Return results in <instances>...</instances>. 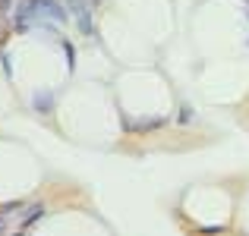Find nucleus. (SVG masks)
Here are the masks:
<instances>
[{
  "label": "nucleus",
  "instance_id": "f257e3e1",
  "mask_svg": "<svg viewBox=\"0 0 249 236\" xmlns=\"http://www.w3.org/2000/svg\"><path fill=\"white\" fill-rule=\"evenodd\" d=\"M3 230H6V218L0 214V236H3Z\"/></svg>",
  "mask_w": 249,
  "mask_h": 236
}]
</instances>
